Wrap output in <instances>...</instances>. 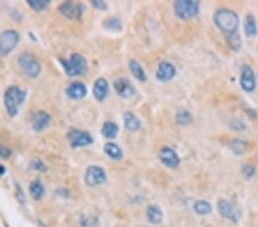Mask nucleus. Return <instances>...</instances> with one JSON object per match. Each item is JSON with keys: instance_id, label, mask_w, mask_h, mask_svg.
Wrapping results in <instances>:
<instances>
[{"instance_id": "nucleus-1", "label": "nucleus", "mask_w": 258, "mask_h": 227, "mask_svg": "<svg viewBox=\"0 0 258 227\" xmlns=\"http://www.w3.org/2000/svg\"><path fill=\"white\" fill-rule=\"evenodd\" d=\"M214 22L217 25V28L225 35L238 32L239 24H240L238 14L227 8L216 10L214 14Z\"/></svg>"}, {"instance_id": "nucleus-2", "label": "nucleus", "mask_w": 258, "mask_h": 227, "mask_svg": "<svg viewBox=\"0 0 258 227\" xmlns=\"http://www.w3.org/2000/svg\"><path fill=\"white\" fill-rule=\"evenodd\" d=\"M25 98L26 93L17 86H10L6 91L5 96H3V104H5L6 111L10 117L17 115L18 107L25 101Z\"/></svg>"}, {"instance_id": "nucleus-3", "label": "nucleus", "mask_w": 258, "mask_h": 227, "mask_svg": "<svg viewBox=\"0 0 258 227\" xmlns=\"http://www.w3.org/2000/svg\"><path fill=\"white\" fill-rule=\"evenodd\" d=\"M173 9L180 20H191L199 14L200 2L196 0H177L173 2Z\"/></svg>"}, {"instance_id": "nucleus-4", "label": "nucleus", "mask_w": 258, "mask_h": 227, "mask_svg": "<svg viewBox=\"0 0 258 227\" xmlns=\"http://www.w3.org/2000/svg\"><path fill=\"white\" fill-rule=\"evenodd\" d=\"M17 63L18 66L23 73L28 76L30 78H36L39 76L40 71H41V67L39 62L37 61V59L30 53H23L18 56L17 59Z\"/></svg>"}, {"instance_id": "nucleus-5", "label": "nucleus", "mask_w": 258, "mask_h": 227, "mask_svg": "<svg viewBox=\"0 0 258 227\" xmlns=\"http://www.w3.org/2000/svg\"><path fill=\"white\" fill-rule=\"evenodd\" d=\"M63 68L67 75L69 76H81L87 71V62L84 56L78 54H73L68 61L63 62Z\"/></svg>"}, {"instance_id": "nucleus-6", "label": "nucleus", "mask_w": 258, "mask_h": 227, "mask_svg": "<svg viewBox=\"0 0 258 227\" xmlns=\"http://www.w3.org/2000/svg\"><path fill=\"white\" fill-rule=\"evenodd\" d=\"M20 41V35L15 30H5L0 33V55L7 56L12 53Z\"/></svg>"}, {"instance_id": "nucleus-7", "label": "nucleus", "mask_w": 258, "mask_h": 227, "mask_svg": "<svg viewBox=\"0 0 258 227\" xmlns=\"http://www.w3.org/2000/svg\"><path fill=\"white\" fill-rule=\"evenodd\" d=\"M107 180V175H106L105 170L98 165L89 166L85 172V183L89 186H99L102 185Z\"/></svg>"}, {"instance_id": "nucleus-8", "label": "nucleus", "mask_w": 258, "mask_h": 227, "mask_svg": "<svg viewBox=\"0 0 258 227\" xmlns=\"http://www.w3.org/2000/svg\"><path fill=\"white\" fill-rule=\"evenodd\" d=\"M68 140H69L70 146L73 148L91 145L93 142V139L89 132L77 130V128H71L68 133Z\"/></svg>"}, {"instance_id": "nucleus-9", "label": "nucleus", "mask_w": 258, "mask_h": 227, "mask_svg": "<svg viewBox=\"0 0 258 227\" xmlns=\"http://www.w3.org/2000/svg\"><path fill=\"white\" fill-rule=\"evenodd\" d=\"M240 85L244 91L248 93H252L256 89V77L254 74L253 68L248 64H244L241 68V77Z\"/></svg>"}, {"instance_id": "nucleus-10", "label": "nucleus", "mask_w": 258, "mask_h": 227, "mask_svg": "<svg viewBox=\"0 0 258 227\" xmlns=\"http://www.w3.org/2000/svg\"><path fill=\"white\" fill-rule=\"evenodd\" d=\"M158 158L162 162L163 165H165L166 168L174 169L180 164V158L178 156V154L170 147H163L158 153Z\"/></svg>"}, {"instance_id": "nucleus-11", "label": "nucleus", "mask_w": 258, "mask_h": 227, "mask_svg": "<svg viewBox=\"0 0 258 227\" xmlns=\"http://www.w3.org/2000/svg\"><path fill=\"white\" fill-rule=\"evenodd\" d=\"M114 89H115L116 93L119 94L120 97L124 98V99H129V98L133 97L135 93V90L133 85L131 84L130 81L128 78H117L115 82H114Z\"/></svg>"}, {"instance_id": "nucleus-12", "label": "nucleus", "mask_w": 258, "mask_h": 227, "mask_svg": "<svg viewBox=\"0 0 258 227\" xmlns=\"http://www.w3.org/2000/svg\"><path fill=\"white\" fill-rule=\"evenodd\" d=\"M176 74L177 71L173 64L164 61L158 64L157 70H156V78L158 81L166 83V82L172 81V79L176 77Z\"/></svg>"}, {"instance_id": "nucleus-13", "label": "nucleus", "mask_w": 258, "mask_h": 227, "mask_svg": "<svg viewBox=\"0 0 258 227\" xmlns=\"http://www.w3.org/2000/svg\"><path fill=\"white\" fill-rule=\"evenodd\" d=\"M218 211L224 218L229 219V221L234 223V224H237V223L239 222L238 210L235 209V207L233 206V204H231L229 201H226V200H219Z\"/></svg>"}, {"instance_id": "nucleus-14", "label": "nucleus", "mask_w": 258, "mask_h": 227, "mask_svg": "<svg viewBox=\"0 0 258 227\" xmlns=\"http://www.w3.org/2000/svg\"><path fill=\"white\" fill-rule=\"evenodd\" d=\"M59 9L64 16L70 18V20H73V18H79L83 13V6L77 5V3H74L71 1L63 2L62 5L59 7Z\"/></svg>"}, {"instance_id": "nucleus-15", "label": "nucleus", "mask_w": 258, "mask_h": 227, "mask_svg": "<svg viewBox=\"0 0 258 227\" xmlns=\"http://www.w3.org/2000/svg\"><path fill=\"white\" fill-rule=\"evenodd\" d=\"M93 94L94 98L98 101H105L107 99L108 94H109V84L107 82V79L105 78H98L96 83H94L93 86Z\"/></svg>"}, {"instance_id": "nucleus-16", "label": "nucleus", "mask_w": 258, "mask_h": 227, "mask_svg": "<svg viewBox=\"0 0 258 227\" xmlns=\"http://www.w3.org/2000/svg\"><path fill=\"white\" fill-rule=\"evenodd\" d=\"M66 93L70 99L79 100V99H83V98L86 96L87 89L83 83L75 82V83H71V84L68 86Z\"/></svg>"}, {"instance_id": "nucleus-17", "label": "nucleus", "mask_w": 258, "mask_h": 227, "mask_svg": "<svg viewBox=\"0 0 258 227\" xmlns=\"http://www.w3.org/2000/svg\"><path fill=\"white\" fill-rule=\"evenodd\" d=\"M51 123V116L46 112H38L32 119V127L37 132L44 131Z\"/></svg>"}, {"instance_id": "nucleus-18", "label": "nucleus", "mask_w": 258, "mask_h": 227, "mask_svg": "<svg viewBox=\"0 0 258 227\" xmlns=\"http://www.w3.org/2000/svg\"><path fill=\"white\" fill-rule=\"evenodd\" d=\"M124 124L125 127L131 132L139 131L141 128V122H140L139 117H136L135 114L131 112L124 114Z\"/></svg>"}, {"instance_id": "nucleus-19", "label": "nucleus", "mask_w": 258, "mask_h": 227, "mask_svg": "<svg viewBox=\"0 0 258 227\" xmlns=\"http://www.w3.org/2000/svg\"><path fill=\"white\" fill-rule=\"evenodd\" d=\"M147 219L150 224H160L163 221V211L158 206H150L147 209Z\"/></svg>"}, {"instance_id": "nucleus-20", "label": "nucleus", "mask_w": 258, "mask_h": 227, "mask_svg": "<svg viewBox=\"0 0 258 227\" xmlns=\"http://www.w3.org/2000/svg\"><path fill=\"white\" fill-rule=\"evenodd\" d=\"M129 67H130L131 73L134 76L135 79H138L139 82L142 83H145L147 81V75L145 73V70H143L141 64L136 61V60H131L130 63H129Z\"/></svg>"}, {"instance_id": "nucleus-21", "label": "nucleus", "mask_w": 258, "mask_h": 227, "mask_svg": "<svg viewBox=\"0 0 258 227\" xmlns=\"http://www.w3.org/2000/svg\"><path fill=\"white\" fill-rule=\"evenodd\" d=\"M245 33L248 38H254L257 35V24L254 15L248 14L245 20Z\"/></svg>"}, {"instance_id": "nucleus-22", "label": "nucleus", "mask_w": 258, "mask_h": 227, "mask_svg": "<svg viewBox=\"0 0 258 227\" xmlns=\"http://www.w3.org/2000/svg\"><path fill=\"white\" fill-rule=\"evenodd\" d=\"M105 153L108 155L113 160L119 161L123 157V151L120 148L119 145L114 142H107L105 145Z\"/></svg>"}, {"instance_id": "nucleus-23", "label": "nucleus", "mask_w": 258, "mask_h": 227, "mask_svg": "<svg viewBox=\"0 0 258 227\" xmlns=\"http://www.w3.org/2000/svg\"><path fill=\"white\" fill-rule=\"evenodd\" d=\"M225 37H226L227 45H229L231 50L234 52H239L241 50L242 39H241V36L239 35V32L230 33V35H225Z\"/></svg>"}, {"instance_id": "nucleus-24", "label": "nucleus", "mask_w": 258, "mask_h": 227, "mask_svg": "<svg viewBox=\"0 0 258 227\" xmlns=\"http://www.w3.org/2000/svg\"><path fill=\"white\" fill-rule=\"evenodd\" d=\"M101 133L107 139H114L117 137V133H119V126L114 122H106L102 126Z\"/></svg>"}, {"instance_id": "nucleus-25", "label": "nucleus", "mask_w": 258, "mask_h": 227, "mask_svg": "<svg viewBox=\"0 0 258 227\" xmlns=\"http://www.w3.org/2000/svg\"><path fill=\"white\" fill-rule=\"evenodd\" d=\"M30 194L35 200H41L45 194V188L44 185L40 183V181L35 180L30 184Z\"/></svg>"}, {"instance_id": "nucleus-26", "label": "nucleus", "mask_w": 258, "mask_h": 227, "mask_svg": "<svg viewBox=\"0 0 258 227\" xmlns=\"http://www.w3.org/2000/svg\"><path fill=\"white\" fill-rule=\"evenodd\" d=\"M194 211L200 216H207V215L211 214L212 207L208 201H203V200H200V201H196L194 203Z\"/></svg>"}, {"instance_id": "nucleus-27", "label": "nucleus", "mask_w": 258, "mask_h": 227, "mask_svg": "<svg viewBox=\"0 0 258 227\" xmlns=\"http://www.w3.org/2000/svg\"><path fill=\"white\" fill-rule=\"evenodd\" d=\"M28 5L36 12H43L46 7H48L49 1L48 0H29Z\"/></svg>"}, {"instance_id": "nucleus-28", "label": "nucleus", "mask_w": 258, "mask_h": 227, "mask_svg": "<svg viewBox=\"0 0 258 227\" xmlns=\"http://www.w3.org/2000/svg\"><path fill=\"white\" fill-rule=\"evenodd\" d=\"M177 122L181 125H188L192 123V115L187 111H179L177 113Z\"/></svg>"}, {"instance_id": "nucleus-29", "label": "nucleus", "mask_w": 258, "mask_h": 227, "mask_svg": "<svg viewBox=\"0 0 258 227\" xmlns=\"http://www.w3.org/2000/svg\"><path fill=\"white\" fill-rule=\"evenodd\" d=\"M105 26L108 30H121L122 29V23H121L119 18L109 17L105 21Z\"/></svg>"}, {"instance_id": "nucleus-30", "label": "nucleus", "mask_w": 258, "mask_h": 227, "mask_svg": "<svg viewBox=\"0 0 258 227\" xmlns=\"http://www.w3.org/2000/svg\"><path fill=\"white\" fill-rule=\"evenodd\" d=\"M246 149V143L242 140H234L232 142V150L235 154H242Z\"/></svg>"}, {"instance_id": "nucleus-31", "label": "nucleus", "mask_w": 258, "mask_h": 227, "mask_svg": "<svg viewBox=\"0 0 258 227\" xmlns=\"http://www.w3.org/2000/svg\"><path fill=\"white\" fill-rule=\"evenodd\" d=\"M242 173H244V176L247 178V179H250V178H253L254 176H255L256 170L253 165L246 164L244 166V169H242Z\"/></svg>"}, {"instance_id": "nucleus-32", "label": "nucleus", "mask_w": 258, "mask_h": 227, "mask_svg": "<svg viewBox=\"0 0 258 227\" xmlns=\"http://www.w3.org/2000/svg\"><path fill=\"white\" fill-rule=\"evenodd\" d=\"M10 154H12V151L7 148V147L0 145V158H8Z\"/></svg>"}, {"instance_id": "nucleus-33", "label": "nucleus", "mask_w": 258, "mask_h": 227, "mask_svg": "<svg viewBox=\"0 0 258 227\" xmlns=\"http://www.w3.org/2000/svg\"><path fill=\"white\" fill-rule=\"evenodd\" d=\"M32 168L35 169V170H37V171H46V166H45V164L43 163V162L41 161H35L32 163Z\"/></svg>"}, {"instance_id": "nucleus-34", "label": "nucleus", "mask_w": 258, "mask_h": 227, "mask_svg": "<svg viewBox=\"0 0 258 227\" xmlns=\"http://www.w3.org/2000/svg\"><path fill=\"white\" fill-rule=\"evenodd\" d=\"M93 6H96L97 8H99V9L107 8V5H106L104 1H100V0H96V1H93Z\"/></svg>"}, {"instance_id": "nucleus-35", "label": "nucleus", "mask_w": 258, "mask_h": 227, "mask_svg": "<svg viewBox=\"0 0 258 227\" xmlns=\"http://www.w3.org/2000/svg\"><path fill=\"white\" fill-rule=\"evenodd\" d=\"M3 172H5V169H3L2 165H0V175H2Z\"/></svg>"}]
</instances>
